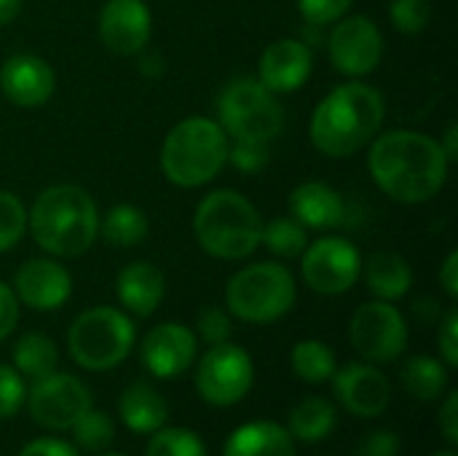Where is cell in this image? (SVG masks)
<instances>
[{"label":"cell","instance_id":"cell-1","mask_svg":"<svg viewBox=\"0 0 458 456\" xmlns=\"http://www.w3.org/2000/svg\"><path fill=\"white\" fill-rule=\"evenodd\" d=\"M368 167L384 194L405 204H419L437 196L443 188L448 156L443 145L427 134L389 132L373 142Z\"/></svg>","mask_w":458,"mask_h":456},{"label":"cell","instance_id":"cell-2","mask_svg":"<svg viewBox=\"0 0 458 456\" xmlns=\"http://www.w3.org/2000/svg\"><path fill=\"white\" fill-rule=\"evenodd\" d=\"M384 124V97L365 83H344L314 110L311 140L335 159L362 151Z\"/></svg>","mask_w":458,"mask_h":456},{"label":"cell","instance_id":"cell-3","mask_svg":"<svg viewBox=\"0 0 458 456\" xmlns=\"http://www.w3.org/2000/svg\"><path fill=\"white\" fill-rule=\"evenodd\" d=\"M30 228L46 253L56 258L83 255L99 231L97 204L78 185H51L35 199Z\"/></svg>","mask_w":458,"mask_h":456},{"label":"cell","instance_id":"cell-4","mask_svg":"<svg viewBox=\"0 0 458 456\" xmlns=\"http://www.w3.org/2000/svg\"><path fill=\"white\" fill-rule=\"evenodd\" d=\"M199 245L223 261H239L258 250L263 220L258 210L236 191H215L199 207L193 218Z\"/></svg>","mask_w":458,"mask_h":456},{"label":"cell","instance_id":"cell-5","mask_svg":"<svg viewBox=\"0 0 458 456\" xmlns=\"http://www.w3.org/2000/svg\"><path fill=\"white\" fill-rule=\"evenodd\" d=\"M228 159V137L220 124L209 118L180 121L164 142L161 167L164 175L180 188H196L209 183Z\"/></svg>","mask_w":458,"mask_h":456},{"label":"cell","instance_id":"cell-6","mask_svg":"<svg viewBox=\"0 0 458 456\" xmlns=\"http://www.w3.org/2000/svg\"><path fill=\"white\" fill-rule=\"evenodd\" d=\"M228 309L244 323H274L295 304V280L279 263H252L231 277Z\"/></svg>","mask_w":458,"mask_h":456},{"label":"cell","instance_id":"cell-7","mask_svg":"<svg viewBox=\"0 0 458 456\" xmlns=\"http://www.w3.org/2000/svg\"><path fill=\"white\" fill-rule=\"evenodd\" d=\"M67 347L72 360L86 371H110L123 363L134 347V325L126 314L110 306L83 312L70 333Z\"/></svg>","mask_w":458,"mask_h":456},{"label":"cell","instance_id":"cell-8","mask_svg":"<svg viewBox=\"0 0 458 456\" xmlns=\"http://www.w3.org/2000/svg\"><path fill=\"white\" fill-rule=\"evenodd\" d=\"M217 113L233 140L268 142L282 129V105L274 91L255 78H236L217 99Z\"/></svg>","mask_w":458,"mask_h":456},{"label":"cell","instance_id":"cell-9","mask_svg":"<svg viewBox=\"0 0 458 456\" xmlns=\"http://www.w3.org/2000/svg\"><path fill=\"white\" fill-rule=\"evenodd\" d=\"M255 368L250 355L236 344H212L196 371V390L209 406H236L252 387Z\"/></svg>","mask_w":458,"mask_h":456},{"label":"cell","instance_id":"cell-10","mask_svg":"<svg viewBox=\"0 0 458 456\" xmlns=\"http://www.w3.org/2000/svg\"><path fill=\"white\" fill-rule=\"evenodd\" d=\"M352 347L368 363H394L408 347V325L389 301H370L357 309L349 325Z\"/></svg>","mask_w":458,"mask_h":456},{"label":"cell","instance_id":"cell-11","mask_svg":"<svg viewBox=\"0 0 458 456\" xmlns=\"http://www.w3.org/2000/svg\"><path fill=\"white\" fill-rule=\"evenodd\" d=\"M301 271L303 280L311 290L322 293V296H338L346 293L360 271H362V258L360 250L341 239V237H325L317 239L309 250L301 253Z\"/></svg>","mask_w":458,"mask_h":456},{"label":"cell","instance_id":"cell-12","mask_svg":"<svg viewBox=\"0 0 458 456\" xmlns=\"http://www.w3.org/2000/svg\"><path fill=\"white\" fill-rule=\"evenodd\" d=\"M30 417L46 430H70L83 411L91 409V395L83 382L70 374H48L30 390Z\"/></svg>","mask_w":458,"mask_h":456},{"label":"cell","instance_id":"cell-13","mask_svg":"<svg viewBox=\"0 0 458 456\" xmlns=\"http://www.w3.org/2000/svg\"><path fill=\"white\" fill-rule=\"evenodd\" d=\"M384 56V38L365 16H349L330 32V59L344 75H368Z\"/></svg>","mask_w":458,"mask_h":456},{"label":"cell","instance_id":"cell-14","mask_svg":"<svg viewBox=\"0 0 458 456\" xmlns=\"http://www.w3.org/2000/svg\"><path fill=\"white\" fill-rule=\"evenodd\" d=\"M335 395L341 406L362 419L381 417L392 403L389 379L373 368V363H349L338 374H333Z\"/></svg>","mask_w":458,"mask_h":456},{"label":"cell","instance_id":"cell-15","mask_svg":"<svg viewBox=\"0 0 458 456\" xmlns=\"http://www.w3.org/2000/svg\"><path fill=\"white\" fill-rule=\"evenodd\" d=\"M196 347H199L196 333L191 328L177 323H164L145 336L140 347V357L148 374H153L156 379H174L193 366Z\"/></svg>","mask_w":458,"mask_h":456},{"label":"cell","instance_id":"cell-16","mask_svg":"<svg viewBox=\"0 0 458 456\" xmlns=\"http://www.w3.org/2000/svg\"><path fill=\"white\" fill-rule=\"evenodd\" d=\"M150 27L145 0H107L99 16L102 43L121 56L140 54L150 40Z\"/></svg>","mask_w":458,"mask_h":456},{"label":"cell","instance_id":"cell-17","mask_svg":"<svg viewBox=\"0 0 458 456\" xmlns=\"http://www.w3.org/2000/svg\"><path fill=\"white\" fill-rule=\"evenodd\" d=\"M16 296L21 298V304L40 309V312H51L59 309L72 290L70 274L64 266H59L51 258H32L27 261L19 271H16Z\"/></svg>","mask_w":458,"mask_h":456},{"label":"cell","instance_id":"cell-18","mask_svg":"<svg viewBox=\"0 0 458 456\" xmlns=\"http://www.w3.org/2000/svg\"><path fill=\"white\" fill-rule=\"evenodd\" d=\"M54 83V70L32 54H16L5 59L0 70V89L19 108H38L48 102Z\"/></svg>","mask_w":458,"mask_h":456},{"label":"cell","instance_id":"cell-19","mask_svg":"<svg viewBox=\"0 0 458 456\" xmlns=\"http://www.w3.org/2000/svg\"><path fill=\"white\" fill-rule=\"evenodd\" d=\"M258 81L271 91H295L311 75V51L301 40L271 43L258 65Z\"/></svg>","mask_w":458,"mask_h":456},{"label":"cell","instance_id":"cell-20","mask_svg":"<svg viewBox=\"0 0 458 456\" xmlns=\"http://www.w3.org/2000/svg\"><path fill=\"white\" fill-rule=\"evenodd\" d=\"M290 212L303 228H335L344 223L346 204L338 191L325 183H303L290 196Z\"/></svg>","mask_w":458,"mask_h":456},{"label":"cell","instance_id":"cell-21","mask_svg":"<svg viewBox=\"0 0 458 456\" xmlns=\"http://www.w3.org/2000/svg\"><path fill=\"white\" fill-rule=\"evenodd\" d=\"M118 298L121 304L137 314V317H148L158 309L161 298H164V274L145 261L129 263L115 282Z\"/></svg>","mask_w":458,"mask_h":456},{"label":"cell","instance_id":"cell-22","mask_svg":"<svg viewBox=\"0 0 458 456\" xmlns=\"http://www.w3.org/2000/svg\"><path fill=\"white\" fill-rule=\"evenodd\" d=\"M121 422L137 433V435H153L161 430L169 419V406L166 400L148 384V382H134L123 390L121 403H118Z\"/></svg>","mask_w":458,"mask_h":456},{"label":"cell","instance_id":"cell-23","mask_svg":"<svg viewBox=\"0 0 458 456\" xmlns=\"http://www.w3.org/2000/svg\"><path fill=\"white\" fill-rule=\"evenodd\" d=\"M223 456H295V443L276 422H250L228 438Z\"/></svg>","mask_w":458,"mask_h":456},{"label":"cell","instance_id":"cell-24","mask_svg":"<svg viewBox=\"0 0 458 456\" xmlns=\"http://www.w3.org/2000/svg\"><path fill=\"white\" fill-rule=\"evenodd\" d=\"M365 282H368L370 293L378 296L381 301H397L411 290L413 274H411V266H408V261L403 255H397V253H376L368 261Z\"/></svg>","mask_w":458,"mask_h":456},{"label":"cell","instance_id":"cell-25","mask_svg":"<svg viewBox=\"0 0 458 456\" xmlns=\"http://www.w3.org/2000/svg\"><path fill=\"white\" fill-rule=\"evenodd\" d=\"M335 406L325 398H303L293 411H290V422H287V433L295 441L303 443H319L325 441L333 430H335Z\"/></svg>","mask_w":458,"mask_h":456},{"label":"cell","instance_id":"cell-26","mask_svg":"<svg viewBox=\"0 0 458 456\" xmlns=\"http://www.w3.org/2000/svg\"><path fill=\"white\" fill-rule=\"evenodd\" d=\"M403 387L408 390L411 398L429 403L437 400L445 387H448V371L440 360L429 357V355H416L403 366Z\"/></svg>","mask_w":458,"mask_h":456},{"label":"cell","instance_id":"cell-27","mask_svg":"<svg viewBox=\"0 0 458 456\" xmlns=\"http://www.w3.org/2000/svg\"><path fill=\"white\" fill-rule=\"evenodd\" d=\"M56 363H59V349L43 333H27L13 347V366H16L21 379L38 382V379L54 374Z\"/></svg>","mask_w":458,"mask_h":456},{"label":"cell","instance_id":"cell-28","mask_svg":"<svg viewBox=\"0 0 458 456\" xmlns=\"http://www.w3.org/2000/svg\"><path fill=\"white\" fill-rule=\"evenodd\" d=\"M102 234L115 247H134L148 237V218L131 204H118L105 215Z\"/></svg>","mask_w":458,"mask_h":456},{"label":"cell","instance_id":"cell-29","mask_svg":"<svg viewBox=\"0 0 458 456\" xmlns=\"http://www.w3.org/2000/svg\"><path fill=\"white\" fill-rule=\"evenodd\" d=\"M293 371L309 384H322L335 374V355L322 341H301L293 349Z\"/></svg>","mask_w":458,"mask_h":456},{"label":"cell","instance_id":"cell-30","mask_svg":"<svg viewBox=\"0 0 458 456\" xmlns=\"http://www.w3.org/2000/svg\"><path fill=\"white\" fill-rule=\"evenodd\" d=\"M306 228L295 218H274L260 234V245L279 258H298L306 250Z\"/></svg>","mask_w":458,"mask_h":456},{"label":"cell","instance_id":"cell-31","mask_svg":"<svg viewBox=\"0 0 458 456\" xmlns=\"http://www.w3.org/2000/svg\"><path fill=\"white\" fill-rule=\"evenodd\" d=\"M145 456H207L204 441L182 427H161L153 433Z\"/></svg>","mask_w":458,"mask_h":456},{"label":"cell","instance_id":"cell-32","mask_svg":"<svg viewBox=\"0 0 458 456\" xmlns=\"http://www.w3.org/2000/svg\"><path fill=\"white\" fill-rule=\"evenodd\" d=\"M70 430H72L75 443L81 449H86V452H102V449H107L110 441H113V435H115L113 419L105 411H97V409L83 411Z\"/></svg>","mask_w":458,"mask_h":456},{"label":"cell","instance_id":"cell-33","mask_svg":"<svg viewBox=\"0 0 458 456\" xmlns=\"http://www.w3.org/2000/svg\"><path fill=\"white\" fill-rule=\"evenodd\" d=\"M27 228V210L19 196L0 191V253L11 250Z\"/></svg>","mask_w":458,"mask_h":456},{"label":"cell","instance_id":"cell-34","mask_svg":"<svg viewBox=\"0 0 458 456\" xmlns=\"http://www.w3.org/2000/svg\"><path fill=\"white\" fill-rule=\"evenodd\" d=\"M392 24L405 35H419L432 19V3L429 0H392L389 5Z\"/></svg>","mask_w":458,"mask_h":456},{"label":"cell","instance_id":"cell-35","mask_svg":"<svg viewBox=\"0 0 458 456\" xmlns=\"http://www.w3.org/2000/svg\"><path fill=\"white\" fill-rule=\"evenodd\" d=\"M24 400H27V387H24V379L19 376V371L0 366V419L19 414Z\"/></svg>","mask_w":458,"mask_h":456},{"label":"cell","instance_id":"cell-36","mask_svg":"<svg viewBox=\"0 0 458 456\" xmlns=\"http://www.w3.org/2000/svg\"><path fill=\"white\" fill-rule=\"evenodd\" d=\"M196 328L207 344H223L231 336V320L220 306H204L196 317Z\"/></svg>","mask_w":458,"mask_h":456},{"label":"cell","instance_id":"cell-37","mask_svg":"<svg viewBox=\"0 0 458 456\" xmlns=\"http://www.w3.org/2000/svg\"><path fill=\"white\" fill-rule=\"evenodd\" d=\"M352 0H298L301 16L311 24H330L349 11Z\"/></svg>","mask_w":458,"mask_h":456},{"label":"cell","instance_id":"cell-38","mask_svg":"<svg viewBox=\"0 0 458 456\" xmlns=\"http://www.w3.org/2000/svg\"><path fill=\"white\" fill-rule=\"evenodd\" d=\"M228 156L244 172H258L268 161L266 142H250V140H236V145H233V151H228Z\"/></svg>","mask_w":458,"mask_h":456},{"label":"cell","instance_id":"cell-39","mask_svg":"<svg viewBox=\"0 0 458 456\" xmlns=\"http://www.w3.org/2000/svg\"><path fill=\"white\" fill-rule=\"evenodd\" d=\"M400 454V438L392 430H376L362 438L357 456H397Z\"/></svg>","mask_w":458,"mask_h":456},{"label":"cell","instance_id":"cell-40","mask_svg":"<svg viewBox=\"0 0 458 456\" xmlns=\"http://www.w3.org/2000/svg\"><path fill=\"white\" fill-rule=\"evenodd\" d=\"M440 352L451 368L458 366V312L451 309L445 323L440 325Z\"/></svg>","mask_w":458,"mask_h":456},{"label":"cell","instance_id":"cell-41","mask_svg":"<svg viewBox=\"0 0 458 456\" xmlns=\"http://www.w3.org/2000/svg\"><path fill=\"white\" fill-rule=\"evenodd\" d=\"M19 456H78V452L62 438H38V441L27 443L19 452Z\"/></svg>","mask_w":458,"mask_h":456},{"label":"cell","instance_id":"cell-42","mask_svg":"<svg viewBox=\"0 0 458 456\" xmlns=\"http://www.w3.org/2000/svg\"><path fill=\"white\" fill-rule=\"evenodd\" d=\"M19 323V304H16V296L8 285L0 282V341L16 328Z\"/></svg>","mask_w":458,"mask_h":456},{"label":"cell","instance_id":"cell-43","mask_svg":"<svg viewBox=\"0 0 458 456\" xmlns=\"http://www.w3.org/2000/svg\"><path fill=\"white\" fill-rule=\"evenodd\" d=\"M440 430L445 435V441L451 446L458 443V392L454 390L448 398H445V406L440 409Z\"/></svg>","mask_w":458,"mask_h":456},{"label":"cell","instance_id":"cell-44","mask_svg":"<svg viewBox=\"0 0 458 456\" xmlns=\"http://www.w3.org/2000/svg\"><path fill=\"white\" fill-rule=\"evenodd\" d=\"M458 253H451L448 258H445V266H443V271H440V280H443V288H445V293L451 296V298H456L458 296Z\"/></svg>","mask_w":458,"mask_h":456},{"label":"cell","instance_id":"cell-45","mask_svg":"<svg viewBox=\"0 0 458 456\" xmlns=\"http://www.w3.org/2000/svg\"><path fill=\"white\" fill-rule=\"evenodd\" d=\"M21 8V0H0V27L13 22Z\"/></svg>","mask_w":458,"mask_h":456},{"label":"cell","instance_id":"cell-46","mask_svg":"<svg viewBox=\"0 0 458 456\" xmlns=\"http://www.w3.org/2000/svg\"><path fill=\"white\" fill-rule=\"evenodd\" d=\"M435 456H456V454H454V452H437Z\"/></svg>","mask_w":458,"mask_h":456},{"label":"cell","instance_id":"cell-47","mask_svg":"<svg viewBox=\"0 0 458 456\" xmlns=\"http://www.w3.org/2000/svg\"><path fill=\"white\" fill-rule=\"evenodd\" d=\"M107 456H123V454H107Z\"/></svg>","mask_w":458,"mask_h":456}]
</instances>
